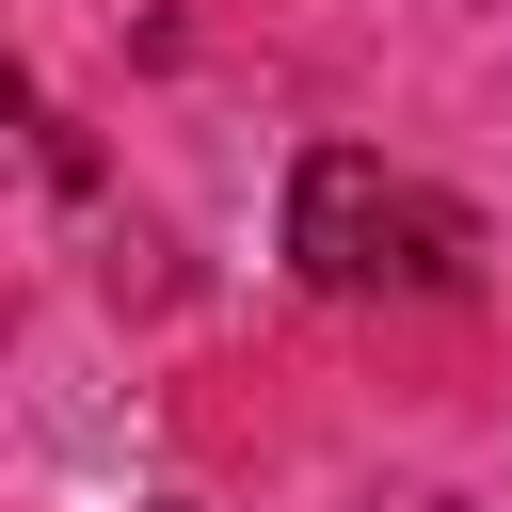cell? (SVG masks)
<instances>
[{
  "mask_svg": "<svg viewBox=\"0 0 512 512\" xmlns=\"http://www.w3.org/2000/svg\"><path fill=\"white\" fill-rule=\"evenodd\" d=\"M400 224H416V208H400V176H384L368 144H304V176H288V256H304L320 288H384V272H400V256H384Z\"/></svg>",
  "mask_w": 512,
  "mask_h": 512,
  "instance_id": "6da1fadb",
  "label": "cell"
}]
</instances>
